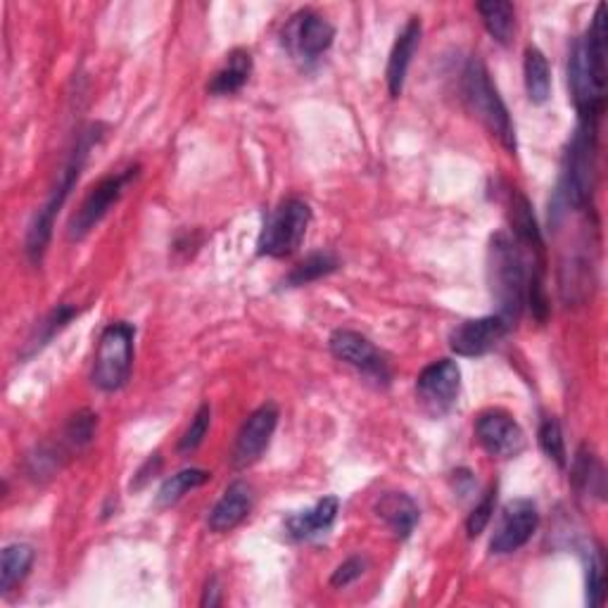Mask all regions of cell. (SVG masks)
Here are the masks:
<instances>
[{
    "label": "cell",
    "mask_w": 608,
    "mask_h": 608,
    "mask_svg": "<svg viewBox=\"0 0 608 608\" xmlns=\"http://www.w3.org/2000/svg\"><path fill=\"white\" fill-rule=\"evenodd\" d=\"M572 102L585 121H599L606 108V6L601 3L587 33L572 46L568 60Z\"/></svg>",
    "instance_id": "6da1fadb"
},
{
    "label": "cell",
    "mask_w": 608,
    "mask_h": 608,
    "mask_svg": "<svg viewBox=\"0 0 608 608\" xmlns=\"http://www.w3.org/2000/svg\"><path fill=\"white\" fill-rule=\"evenodd\" d=\"M100 131H102L100 127H89L79 136V141L74 146L72 155H69L67 165L60 171V179H58V186L53 188V193L48 196V200L39 207V212L33 215V219L29 223V231H27V240H24L27 257L31 259L33 265H41V259H43V255L50 246V238H53L56 219H58L60 210L64 207L67 198L72 196L74 186L79 183V177H81V171L86 167V160H89V152L100 141V136H102Z\"/></svg>",
    "instance_id": "7a4b0ae2"
},
{
    "label": "cell",
    "mask_w": 608,
    "mask_h": 608,
    "mask_svg": "<svg viewBox=\"0 0 608 608\" xmlns=\"http://www.w3.org/2000/svg\"><path fill=\"white\" fill-rule=\"evenodd\" d=\"M532 271L528 259L518 248V240L507 233H497L488 252V278L492 298L499 305V317L511 326L520 319L528 302V286Z\"/></svg>",
    "instance_id": "3957f363"
},
{
    "label": "cell",
    "mask_w": 608,
    "mask_h": 608,
    "mask_svg": "<svg viewBox=\"0 0 608 608\" xmlns=\"http://www.w3.org/2000/svg\"><path fill=\"white\" fill-rule=\"evenodd\" d=\"M597 121H585L572 133L566 158L564 173L559 186V200L564 207L582 210L589 205L597 188Z\"/></svg>",
    "instance_id": "277c9868"
},
{
    "label": "cell",
    "mask_w": 608,
    "mask_h": 608,
    "mask_svg": "<svg viewBox=\"0 0 608 608\" xmlns=\"http://www.w3.org/2000/svg\"><path fill=\"white\" fill-rule=\"evenodd\" d=\"M461 93L468 110L480 119V124L488 129L509 152H516L518 143H516V127L511 121V114L507 106H504L497 86L490 79L488 67H485L480 58L468 60L461 77Z\"/></svg>",
    "instance_id": "5b68a950"
},
{
    "label": "cell",
    "mask_w": 608,
    "mask_h": 608,
    "mask_svg": "<svg viewBox=\"0 0 608 608\" xmlns=\"http://www.w3.org/2000/svg\"><path fill=\"white\" fill-rule=\"evenodd\" d=\"M133 340L136 326L129 321L110 323L100 336L96 363H93V386L102 392H117L129 383L133 367Z\"/></svg>",
    "instance_id": "8992f818"
},
{
    "label": "cell",
    "mask_w": 608,
    "mask_h": 608,
    "mask_svg": "<svg viewBox=\"0 0 608 608\" xmlns=\"http://www.w3.org/2000/svg\"><path fill=\"white\" fill-rule=\"evenodd\" d=\"M311 223V207L305 200L290 198L281 202L269 215L262 233L257 240V250L265 257L283 259L300 250Z\"/></svg>",
    "instance_id": "52a82bcc"
},
{
    "label": "cell",
    "mask_w": 608,
    "mask_h": 608,
    "mask_svg": "<svg viewBox=\"0 0 608 608\" xmlns=\"http://www.w3.org/2000/svg\"><path fill=\"white\" fill-rule=\"evenodd\" d=\"M138 171H141V167H129L124 171L110 173V177H106L100 183H96L91 193L83 198V202H81L79 210L74 212L72 221H69L67 238L72 242H79V240H83L86 236H89L96 229V226L108 217V212L112 210V207L121 200V196H124V190L129 188V183L138 177Z\"/></svg>",
    "instance_id": "ba28073f"
},
{
    "label": "cell",
    "mask_w": 608,
    "mask_h": 608,
    "mask_svg": "<svg viewBox=\"0 0 608 608\" xmlns=\"http://www.w3.org/2000/svg\"><path fill=\"white\" fill-rule=\"evenodd\" d=\"M461 390V371L457 361L438 359L428 363V367L416 378V395H419L421 407L440 419V416L455 409Z\"/></svg>",
    "instance_id": "9c48e42d"
},
{
    "label": "cell",
    "mask_w": 608,
    "mask_h": 608,
    "mask_svg": "<svg viewBox=\"0 0 608 608\" xmlns=\"http://www.w3.org/2000/svg\"><path fill=\"white\" fill-rule=\"evenodd\" d=\"M336 29L333 24L315 10H302L290 17L283 31V43L295 58L311 62L321 58L333 46Z\"/></svg>",
    "instance_id": "30bf717a"
},
{
    "label": "cell",
    "mask_w": 608,
    "mask_h": 608,
    "mask_svg": "<svg viewBox=\"0 0 608 608\" xmlns=\"http://www.w3.org/2000/svg\"><path fill=\"white\" fill-rule=\"evenodd\" d=\"M540 526V514H537L535 501L514 499L504 507L495 535L490 540V551L497 556H507L526 547Z\"/></svg>",
    "instance_id": "8fae6325"
},
{
    "label": "cell",
    "mask_w": 608,
    "mask_h": 608,
    "mask_svg": "<svg viewBox=\"0 0 608 608\" xmlns=\"http://www.w3.org/2000/svg\"><path fill=\"white\" fill-rule=\"evenodd\" d=\"M328 347H331V352L336 359L345 361L347 367L357 369L359 373H363L367 378L376 380V383L388 386L390 380V369L386 357L376 350V345L363 338L357 331H347V328H340L328 340Z\"/></svg>",
    "instance_id": "7c38bea8"
},
{
    "label": "cell",
    "mask_w": 608,
    "mask_h": 608,
    "mask_svg": "<svg viewBox=\"0 0 608 608\" xmlns=\"http://www.w3.org/2000/svg\"><path fill=\"white\" fill-rule=\"evenodd\" d=\"M476 436L482 449L495 459H516L526 449V432L511 413L490 409L478 416Z\"/></svg>",
    "instance_id": "4fadbf2b"
},
{
    "label": "cell",
    "mask_w": 608,
    "mask_h": 608,
    "mask_svg": "<svg viewBox=\"0 0 608 608\" xmlns=\"http://www.w3.org/2000/svg\"><path fill=\"white\" fill-rule=\"evenodd\" d=\"M511 323L499 315L468 319L451 328L449 347L459 357H482L492 352L499 342L509 336Z\"/></svg>",
    "instance_id": "5bb4252c"
},
{
    "label": "cell",
    "mask_w": 608,
    "mask_h": 608,
    "mask_svg": "<svg viewBox=\"0 0 608 608\" xmlns=\"http://www.w3.org/2000/svg\"><path fill=\"white\" fill-rule=\"evenodd\" d=\"M278 426V409L273 405H265L259 407L257 411H252L248 416V421L242 423L233 451H231V461L236 468H248L255 461H259V457L265 455L273 430Z\"/></svg>",
    "instance_id": "9a60e30c"
},
{
    "label": "cell",
    "mask_w": 608,
    "mask_h": 608,
    "mask_svg": "<svg viewBox=\"0 0 608 608\" xmlns=\"http://www.w3.org/2000/svg\"><path fill=\"white\" fill-rule=\"evenodd\" d=\"M252 507L255 495L250 485L246 480H233L207 516V526L212 532H231L250 516Z\"/></svg>",
    "instance_id": "2e32d148"
},
{
    "label": "cell",
    "mask_w": 608,
    "mask_h": 608,
    "mask_svg": "<svg viewBox=\"0 0 608 608\" xmlns=\"http://www.w3.org/2000/svg\"><path fill=\"white\" fill-rule=\"evenodd\" d=\"M421 33H423V24H421L419 17H411V20L407 22V27L399 31V37L392 46L390 60H388V72H386L390 98H399L405 91V81H407V74H409V67H411L416 50H419Z\"/></svg>",
    "instance_id": "e0dca14e"
},
{
    "label": "cell",
    "mask_w": 608,
    "mask_h": 608,
    "mask_svg": "<svg viewBox=\"0 0 608 608\" xmlns=\"http://www.w3.org/2000/svg\"><path fill=\"white\" fill-rule=\"evenodd\" d=\"M373 511L380 520H386V526L392 530L397 540H407V537H411L421 518L419 504L405 492H383L376 499Z\"/></svg>",
    "instance_id": "ac0fdd59"
},
{
    "label": "cell",
    "mask_w": 608,
    "mask_h": 608,
    "mask_svg": "<svg viewBox=\"0 0 608 608\" xmlns=\"http://www.w3.org/2000/svg\"><path fill=\"white\" fill-rule=\"evenodd\" d=\"M338 511H340V499L338 497H323L311 509H305L300 514H292L286 520L288 535L298 542L311 540V537H319L336 524Z\"/></svg>",
    "instance_id": "d6986e66"
},
{
    "label": "cell",
    "mask_w": 608,
    "mask_h": 608,
    "mask_svg": "<svg viewBox=\"0 0 608 608\" xmlns=\"http://www.w3.org/2000/svg\"><path fill=\"white\" fill-rule=\"evenodd\" d=\"M250 74L252 56L248 50H233V53L226 58V64L212 77V81L207 83V91L212 96H233L250 81Z\"/></svg>",
    "instance_id": "ffe728a7"
},
{
    "label": "cell",
    "mask_w": 608,
    "mask_h": 608,
    "mask_svg": "<svg viewBox=\"0 0 608 608\" xmlns=\"http://www.w3.org/2000/svg\"><path fill=\"white\" fill-rule=\"evenodd\" d=\"M478 14L482 17V24L488 29L490 37L501 43L509 46L516 33V8L507 0H485V3L476 6Z\"/></svg>",
    "instance_id": "44dd1931"
},
{
    "label": "cell",
    "mask_w": 608,
    "mask_h": 608,
    "mask_svg": "<svg viewBox=\"0 0 608 608\" xmlns=\"http://www.w3.org/2000/svg\"><path fill=\"white\" fill-rule=\"evenodd\" d=\"M524 74H526V91L532 106H545L551 96V69L542 50L528 48L524 60Z\"/></svg>",
    "instance_id": "7402d4cb"
},
{
    "label": "cell",
    "mask_w": 608,
    "mask_h": 608,
    "mask_svg": "<svg viewBox=\"0 0 608 608\" xmlns=\"http://www.w3.org/2000/svg\"><path fill=\"white\" fill-rule=\"evenodd\" d=\"M33 549L24 542H14L3 549L0 556V592L8 595L12 587L20 585L33 566Z\"/></svg>",
    "instance_id": "603a6c76"
},
{
    "label": "cell",
    "mask_w": 608,
    "mask_h": 608,
    "mask_svg": "<svg viewBox=\"0 0 608 608\" xmlns=\"http://www.w3.org/2000/svg\"><path fill=\"white\" fill-rule=\"evenodd\" d=\"M511 226H514V233H516V240L520 242V246H528L537 252H542V233H540V226H537V219L532 215V207L528 202L526 196L520 193H511Z\"/></svg>",
    "instance_id": "cb8c5ba5"
},
{
    "label": "cell",
    "mask_w": 608,
    "mask_h": 608,
    "mask_svg": "<svg viewBox=\"0 0 608 608\" xmlns=\"http://www.w3.org/2000/svg\"><path fill=\"white\" fill-rule=\"evenodd\" d=\"M210 478L212 474L205 471V468H183V471L173 474L162 482V488L158 492V507H173V504L181 501L188 492H193L202 488L205 482H210Z\"/></svg>",
    "instance_id": "d4e9b609"
},
{
    "label": "cell",
    "mask_w": 608,
    "mask_h": 608,
    "mask_svg": "<svg viewBox=\"0 0 608 608\" xmlns=\"http://www.w3.org/2000/svg\"><path fill=\"white\" fill-rule=\"evenodd\" d=\"M79 317V309L72 307V305H58L50 315L37 326V331H33V336L27 340V350L22 352V359L37 355L39 350H43V347L53 340L62 328L69 326V321Z\"/></svg>",
    "instance_id": "484cf974"
},
{
    "label": "cell",
    "mask_w": 608,
    "mask_h": 608,
    "mask_svg": "<svg viewBox=\"0 0 608 608\" xmlns=\"http://www.w3.org/2000/svg\"><path fill=\"white\" fill-rule=\"evenodd\" d=\"M340 262L338 257L331 255V252H315L305 257L302 262L295 267L288 276H286V288H302V286H309L319 281V278L323 276H331L333 271H338Z\"/></svg>",
    "instance_id": "4316f807"
},
{
    "label": "cell",
    "mask_w": 608,
    "mask_h": 608,
    "mask_svg": "<svg viewBox=\"0 0 608 608\" xmlns=\"http://www.w3.org/2000/svg\"><path fill=\"white\" fill-rule=\"evenodd\" d=\"M572 482L580 492L604 497V468L595 455H587L585 449L580 451L576 468H572Z\"/></svg>",
    "instance_id": "83f0119b"
},
{
    "label": "cell",
    "mask_w": 608,
    "mask_h": 608,
    "mask_svg": "<svg viewBox=\"0 0 608 608\" xmlns=\"http://www.w3.org/2000/svg\"><path fill=\"white\" fill-rule=\"evenodd\" d=\"M96 430H98V413L83 409L69 419L64 428V442L69 449L81 451L96 440Z\"/></svg>",
    "instance_id": "f1b7e54d"
},
{
    "label": "cell",
    "mask_w": 608,
    "mask_h": 608,
    "mask_svg": "<svg viewBox=\"0 0 608 608\" xmlns=\"http://www.w3.org/2000/svg\"><path fill=\"white\" fill-rule=\"evenodd\" d=\"M587 604L601 606L606 597V564L601 547H589L587 551Z\"/></svg>",
    "instance_id": "f546056e"
},
{
    "label": "cell",
    "mask_w": 608,
    "mask_h": 608,
    "mask_svg": "<svg viewBox=\"0 0 608 608\" xmlns=\"http://www.w3.org/2000/svg\"><path fill=\"white\" fill-rule=\"evenodd\" d=\"M537 440H540L542 451H545V455H547L556 466H559V468H566V466H568L564 430H561L559 421L554 419V416H547V419L540 423V432H537Z\"/></svg>",
    "instance_id": "4dcf8cb0"
},
{
    "label": "cell",
    "mask_w": 608,
    "mask_h": 608,
    "mask_svg": "<svg viewBox=\"0 0 608 608\" xmlns=\"http://www.w3.org/2000/svg\"><path fill=\"white\" fill-rule=\"evenodd\" d=\"M210 423H212V407L210 405H200V409L196 411L193 416V421H190L188 430L183 432V438L179 440V451L181 455H188V451H196L205 436H207V430H210Z\"/></svg>",
    "instance_id": "1f68e13d"
},
{
    "label": "cell",
    "mask_w": 608,
    "mask_h": 608,
    "mask_svg": "<svg viewBox=\"0 0 608 608\" xmlns=\"http://www.w3.org/2000/svg\"><path fill=\"white\" fill-rule=\"evenodd\" d=\"M495 504H497V488H490L488 495H485L478 501V507L471 511V516H468V520H466L468 537H480L485 532V528L490 526L492 514H495Z\"/></svg>",
    "instance_id": "d6a6232c"
},
{
    "label": "cell",
    "mask_w": 608,
    "mask_h": 608,
    "mask_svg": "<svg viewBox=\"0 0 608 608\" xmlns=\"http://www.w3.org/2000/svg\"><path fill=\"white\" fill-rule=\"evenodd\" d=\"M367 566L369 561L367 559H361V556H352V559H347L345 564H340L333 572V578H331V585L333 587H347V585H352L355 580H359L363 572H367Z\"/></svg>",
    "instance_id": "836d02e7"
},
{
    "label": "cell",
    "mask_w": 608,
    "mask_h": 608,
    "mask_svg": "<svg viewBox=\"0 0 608 608\" xmlns=\"http://www.w3.org/2000/svg\"><path fill=\"white\" fill-rule=\"evenodd\" d=\"M219 592H221V589H219V582H217V578H212L210 582H207V587H205L202 606H219V604H221Z\"/></svg>",
    "instance_id": "e575fe53"
}]
</instances>
